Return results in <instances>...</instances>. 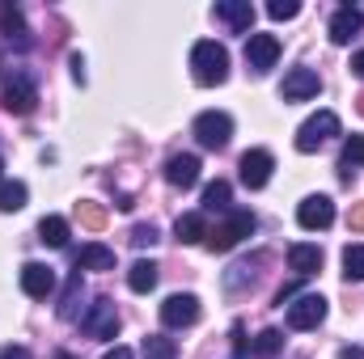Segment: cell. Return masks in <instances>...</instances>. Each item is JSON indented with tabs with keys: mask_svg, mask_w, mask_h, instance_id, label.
<instances>
[{
	"mask_svg": "<svg viewBox=\"0 0 364 359\" xmlns=\"http://www.w3.org/2000/svg\"><path fill=\"white\" fill-rule=\"evenodd\" d=\"M191 72H195L199 85H225L229 81V51L212 38L195 43L191 47Z\"/></svg>",
	"mask_w": 364,
	"mask_h": 359,
	"instance_id": "6da1fadb",
	"label": "cell"
},
{
	"mask_svg": "<svg viewBox=\"0 0 364 359\" xmlns=\"http://www.w3.org/2000/svg\"><path fill=\"white\" fill-rule=\"evenodd\" d=\"M250 233H255V216H250V211H229V220H225V224L208 228L203 245H208L212 254H229V250H233V245H242Z\"/></svg>",
	"mask_w": 364,
	"mask_h": 359,
	"instance_id": "7a4b0ae2",
	"label": "cell"
},
{
	"mask_svg": "<svg viewBox=\"0 0 364 359\" xmlns=\"http://www.w3.org/2000/svg\"><path fill=\"white\" fill-rule=\"evenodd\" d=\"M331 136H339V114H335V110H318L314 118L301 123V131H296V153H318Z\"/></svg>",
	"mask_w": 364,
	"mask_h": 359,
	"instance_id": "3957f363",
	"label": "cell"
},
{
	"mask_svg": "<svg viewBox=\"0 0 364 359\" xmlns=\"http://www.w3.org/2000/svg\"><path fill=\"white\" fill-rule=\"evenodd\" d=\"M195 140L203 144V148H229V140H233V118L229 114H220V110H203L199 118H195Z\"/></svg>",
	"mask_w": 364,
	"mask_h": 359,
	"instance_id": "277c9868",
	"label": "cell"
},
{
	"mask_svg": "<svg viewBox=\"0 0 364 359\" xmlns=\"http://www.w3.org/2000/svg\"><path fill=\"white\" fill-rule=\"evenodd\" d=\"M81 330H85L90 338H102V343L114 338V334H119V309H114V300H106V296L93 300V309L81 317Z\"/></svg>",
	"mask_w": 364,
	"mask_h": 359,
	"instance_id": "5b68a950",
	"label": "cell"
},
{
	"mask_svg": "<svg viewBox=\"0 0 364 359\" xmlns=\"http://www.w3.org/2000/svg\"><path fill=\"white\" fill-rule=\"evenodd\" d=\"M322 321H326V300H322V296L305 292V296H296V300L288 304V326H292V330H318Z\"/></svg>",
	"mask_w": 364,
	"mask_h": 359,
	"instance_id": "8992f818",
	"label": "cell"
},
{
	"mask_svg": "<svg viewBox=\"0 0 364 359\" xmlns=\"http://www.w3.org/2000/svg\"><path fill=\"white\" fill-rule=\"evenodd\" d=\"M296 220H301V228L322 233V228H331V224H335V203H331L326 194H309V199H301Z\"/></svg>",
	"mask_w": 364,
	"mask_h": 359,
	"instance_id": "52a82bcc",
	"label": "cell"
},
{
	"mask_svg": "<svg viewBox=\"0 0 364 359\" xmlns=\"http://www.w3.org/2000/svg\"><path fill=\"white\" fill-rule=\"evenodd\" d=\"M161 321H166L170 330L195 326V321H199V296H191V292H178V296H170V300L161 304Z\"/></svg>",
	"mask_w": 364,
	"mask_h": 359,
	"instance_id": "ba28073f",
	"label": "cell"
},
{
	"mask_svg": "<svg viewBox=\"0 0 364 359\" xmlns=\"http://www.w3.org/2000/svg\"><path fill=\"white\" fill-rule=\"evenodd\" d=\"M242 182L250 186V190H263L267 182H272V170H275V157L267 153V148H250L246 157H242Z\"/></svg>",
	"mask_w": 364,
	"mask_h": 359,
	"instance_id": "9c48e42d",
	"label": "cell"
},
{
	"mask_svg": "<svg viewBox=\"0 0 364 359\" xmlns=\"http://www.w3.org/2000/svg\"><path fill=\"white\" fill-rule=\"evenodd\" d=\"M318 89H322V81L314 68H292L279 85V97L284 101H309V97H318Z\"/></svg>",
	"mask_w": 364,
	"mask_h": 359,
	"instance_id": "30bf717a",
	"label": "cell"
},
{
	"mask_svg": "<svg viewBox=\"0 0 364 359\" xmlns=\"http://www.w3.org/2000/svg\"><path fill=\"white\" fill-rule=\"evenodd\" d=\"M275 60H279V38H275V34H250V38H246V64H250L255 72L275 68Z\"/></svg>",
	"mask_w": 364,
	"mask_h": 359,
	"instance_id": "8fae6325",
	"label": "cell"
},
{
	"mask_svg": "<svg viewBox=\"0 0 364 359\" xmlns=\"http://www.w3.org/2000/svg\"><path fill=\"white\" fill-rule=\"evenodd\" d=\"M21 292L34 296V300H47L55 292V270L43 267V263H26L21 267Z\"/></svg>",
	"mask_w": 364,
	"mask_h": 359,
	"instance_id": "7c38bea8",
	"label": "cell"
},
{
	"mask_svg": "<svg viewBox=\"0 0 364 359\" xmlns=\"http://www.w3.org/2000/svg\"><path fill=\"white\" fill-rule=\"evenodd\" d=\"M34 101H38V89L30 85L26 72H17V77L9 81V89H4V110H9V114H30Z\"/></svg>",
	"mask_w": 364,
	"mask_h": 359,
	"instance_id": "4fadbf2b",
	"label": "cell"
},
{
	"mask_svg": "<svg viewBox=\"0 0 364 359\" xmlns=\"http://www.w3.org/2000/svg\"><path fill=\"white\" fill-rule=\"evenodd\" d=\"M360 30H364V13L356 9V4H343V9L331 17V43H339V47L352 43Z\"/></svg>",
	"mask_w": 364,
	"mask_h": 359,
	"instance_id": "5bb4252c",
	"label": "cell"
},
{
	"mask_svg": "<svg viewBox=\"0 0 364 359\" xmlns=\"http://www.w3.org/2000/svg\"><path fill=\"white\" fill-rule=\"evenodd\" d=\"M166 182L178 186V190H191V186L199 182V157H191V153L170 157V161H166Z\"/></svg>",
	"mask_w": 364,
	"mask_h": 359,
	"instance_id": "9a60e30c",
	"label": "cell"
},
{
	"mask_svg": "<svg viewBox=\"0 0 364 359\" xmlns=\"http://www.w3.org/2000/svg\"><path fill=\"white\" fill-rule=\"evenodd\" d=\"M216 17H220L229 30L246 34V30L255 26V4H250V0H220V4H216Z\"/></svg>",
	"mask_w": 364,
	"mask_h": 359,
	"instance_id": "2e32d148",
	"label": "cell"
},
{
	"mask_svg": "<svg viewBox=\"0 0 364 359\" xmlns=\"http://www.w3.org/2000/svg\"><path fill=\"white\" fill-rule=\"evenodd\" d=\"M288 267L296 270V279H309L322 270V250L318 245H292L288 250Z\"/></svg>",
	"mask_w": 364,
	"mask_h": 359,
	"instance_id": "e0dca14e",
	"label": "cell"
},
{
	"mask_svg": "<svg viewBox=\"0 0 364 359\" xmlns=\"http://www.w3.org/2000/svg\"><path fill=\"white\" fill-rule=\"evenodd\" d=\"M77 270H114V250H106V245H81V254H77Z\"/></svg>",
	"mask_w": 364,
	"mask_h": 359,
	"instance_id": "ac0fdd59",
	"label": "cell"
},
{
	"mask_svg": "<svg viewBox=\"0 0 364 359\" xmlns=\"http://www.w3.org/2000/svg\"><path fill=\"white\" fill-rule=\"evenodd\" d=\"M364 165V136H348L343 140V153H339V174L343 182H352V174Z\"/></svg>",
	"mask_w": 364,
	"mask_h": 359,
	"instance_id": "d6986e66",
	"label": "cell"
},
{
	"mask_svg": "<svg viewBox=\"0 0 364 359\" xmlns=\"http://www.w3.org/2000/svg\"><path fill=\"white\" fill-rule=\"evenodd\" d=\"M38 241L51 245V250H64V245H68V220H64V216H43V224H38Z\"/></svg>",
	"mask_w": 364,
	"mask_h": 359,
	"instance_id": "ffe728a7",
	"label": "cell"
},
{
	"mask_svg": "<svg viewBox=\"0 0 364 359\" xmlns=\"http://www.w3.org/2000/svg\"><path fill=\"white\" fill-rule=\"evenodd\" d=\"M127 287L132 292H153L157 287V263H149V258H140V263H132V270H127Z\"/></svg>",
	"mask_w": 364,
	"mask_h": 359,
	"instance_id": "44dd1931",
	"label": "cell"
},
{
	"mask_svg": "<svg viewBox=\"0 0 364 359\" xmlns=\"http://www.w3.org/2000/svg\"><path fill=\"white\" fill-rule=\"evenodd\" d=\"M174 233H178L182 245H195V241H203V237H208V224H203V216H199V211H186V216H178Z\"/></svg>",
	"mask_w": 364,
	"mask_h": 359,
	"instance_id": "7402d4cb",
	"label": "cell"
},
{
	"mask_svg": "<svg viewBox=\"0 0 364 359\" xmlns=\"http://www.w3.org/2000/svg\"><path fill=\"white\" fill-rule=\"evenodd\" d=\"M0 30H4V38H9V43L17 38V47H26V43H30V38H26L21 9H13V4H4V9H0Z\"/></svg>",
	"mask_w": 364,
	"mask_h": 359,
	"instance_id": "603a6c76",
	"label": "cell"
},
{
	"mask_svg": "<svg viewBox=\"0 0 364 359\" xmlns=\"http://www.w3.org/2000/svg\"><path fill=\"white\" fill-rule=\"evenodd\" d=\"M140 355L144 359H178V343L166 338V334H149L144 347H140Z\"/></svg>",
	"mask_w": 364,
	"mask_h": 359,
	"instance_id": "cb8c5ba5",
	"label": "cell"
},
{
	"mask_svg": "<svg viewBox=\"0 0 364 359\" xmlns=\"http://www.w3.org/2000/svg\"><path fill=\"white\" fill-rule=\"evenodd\" d=\"M229 199H233V190H229V182L225 178H216V182L203 186V207H208V211H225Z\"/></svg>",
	"mask_w": 364,
	"mask_h": 359,
	"instance_id": "d4e9b609",
	"label": "cell"
},
{
	"mask_svg": "<svg viewBox=\"0 0 364 359\" xmlns=\"http://www.w3.org/2000/svg\"><path fill=\"white\" fill-rule=\"evenodd\" d=\"M26 182H0V211H21L26 207Z\"/></svg>",
	"mask_w": 364,
	"mask_h": 359,
	"instance_id": "484cf974",
	"label": "cell"
},
{
	"mask_svg": "<svg viewBox=\"0 0 364 359\" xmlns=\"http://www.w3.org/2000/svg\"><path fill=\"white\" fill-rule=\"evenodd\" d=\"M343 279H348V283H360L364 279V245L360 241H352V245L343 250Z\"/></svg>",
	"mask_w": 364,
	"mask_h": 359,
	"instance_id": "4316f807",
	"label": "cell"
},
{
	"mask_svg": "<svg viewBox=\"0 0 364 359\" xmlns=\"http://www.w3.org/2000/svg\"><path fill=\"white\" fill-rule=\"evenodd\" d=\"M284 351V334L279 330H263L259 338H255V355L259 359H272V355H279Z\"/></svg>",
	"mask_w": 364,
	"mask_h": 359,
	"instance_id": "83f0119b",
	"label": "cell"
},
{
	"mask_svg": "<svg viewBox=\"0 0 364 359\" xmlns=\"http://www.w3.org/2000/svg\"><path fill=\"white\" fill-rule=\"evenodd\" d=\"M77 216H81V224H85V228H93V233L106 224V211H102L97 203H77Z\"/></svg>",
	"mask_w": 364,
	"mask_h": 359,
	"instance_id": "f1b7e54d",
	"label": "cell"
},
{
	"mask_svg": "<svg viewBox=\"0 0 364 359\" xmlns=\"http://www.w3.org/2000/svg\"><path fill=\"white\" fill-rule=\"evenodd\" d=\"M296 13H301L296 0H272V4H267V17H275V21H292Z\"/></svg>",
	"mask_w": 364,
	"mask_h": 359,
	"instance_id": "f546056e",
	"label": "cell"
},
{
	"mask_svg": "<svg viewBox=\"0 0 364 359\" xmlns=\"http://www.w3.org/2000/svg\"><path fill=\"white\" fill-rule=\"evenodd\" d=\"M132 245H157V228L153 224H136L132 228Z\"/></svg>",
	"mask_w": 364,
	"mask_h": 359,
	"instance_id": "4dcf8cb0",
	"label": "cell"
},
{
	"mask_svg": "<svg viewBox=\"0 0 364 359\" xmlns=\"http://www.w3.org/2000/svg\"><path fill=\"white\" fill-rule=\"evenodd\" d=\"M0 359H30L26 347H0Z\"/></svg>",
	"mask_w": 364,
	"mask_h": 359,
	"instance_id": "1f68e13d",
	"label": "cell"
},
{
	"mask_svg": "<svg viewBox=\"0 0 364 359\" xmlns=\"http://www.w3.org/2000/svg\"><path fill=\"white\" fill-rule=\"evenodd\" d=\"M352 228L364 233V203H360V207H352Z\"/></svg>",
	"mask_w": 364,
	"mask_h": 359,
	"instance_id": "d6a6232c",
	"label": "cell"
},
{
	"mask_svg": "<svg viewBox=\"0 0 364 359\" xmlns=\"http://www.w3.org/2000/svg\"><path fill=\"white\" fill-rule=\"evenodd\" d=\"M352 72L364 81V51H356V55H352Z\"/></svg>",
	"mask_w": 364,
	"mask_h": 359,
	"instance_id": "836d02e7",
	"label": "cell"
},
{
	"mask_svg": "<svg viewBox=\"0 0 364 359\" xmlns=\"http://www.w3.org/2000/svg\"><path fill=\"white\" fill-rule=\"evenodd\" d=\"M102 359H132V351H127V347H114V351H106Z\"/></svg>",
	"mask_w": 364,
	"mask_h": 359,
	"instance_id": "e575fe53",
	"label": "cell"
},
{
	"mask_svg": "<svg viewBox=\"0 0 364 359\" xmlns=\"http://www.w3.org/2000/svg\"><path fill=\"white\" fill-rule=\"evenodd\" d=\"M339 359H364V351H360V347H343V351H339Z\"/></svg>",
	"mask_w": 364,
	"mask_h": 359,
	"instance_id": "d590c367",
	"label": "cell"
},
{
	"mask_svg": "<svg viewBox=\"0 0 364 359\" xmlns=\"http://www.w3.org/2000/svg\"><path fill=\"white\" fill-rule=\"evenodd\" d=\"M55 359H77V355H68V351H60V355H55Z\"/></svg>",
	"mask_w": 364,
	"mask_h": 359,
	"instance_id": "8d00e7d4",
	"label": "cell"
},
{
	"mask_svg": "<svg viewBox=\"0 0 364 359\" xmlns=\"http://www.w3.org/2000/svg\"><path fill=\"white\" fill-rule=\"evenodd\" d=\"M360 114H364V97H360Z\"/></svg>",
	"mask_w": 364,
	"mask_h": 359,
	"instance_id": "74e56055",
	"label": "cell"
},
{
	"mask_svg": "<svg viewBox=\"0 0 364 359\" xmlns=\"http://www.w3.org/2000/svg\"><path fill=\"white\" fill-rule=\"evenodd\" d=\"M0 170H4V161H0Z\"/></svg>",
	"mask_w": 364,
	"mask_h": 359,
	"instance_id": "f35d334b",
	"label": "cell"
}]
</instances>
